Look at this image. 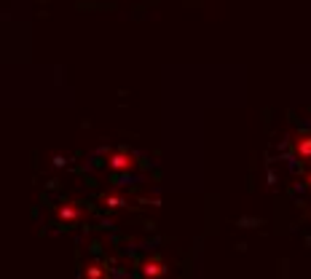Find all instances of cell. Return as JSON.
Here are the masks:
<instances>
[{
	"instance_id": "cell-2",
	"label": "cell",
	"mask_w": 311,
	"mask_h": 279,
	"mask_svg": "<svg viewBox=\"0 0 311 279\" xmlns=\"http://www.w3.org/2000/svg\"><path fill=\"white\" fill-rule=\"evenodd\" d=\"M143 274H145L148 279H158V276H164V274H166V268H164L161 260H145Z\"/></svg>"
},
{
	"instance_id": "cell-7",
	"label": "cell",
	"mask_w": 311,
	"mask_h": 279,
	"mask_svg": "<svg viewBox=\"0 0 311 279\" xmlns=\"http://www.w3.org/2000/svg\"><path fill=\"white\" fill-rule=\"evenodd\" d=\"M308 183H311V178H308Z\"/></svg>"
},
{
	"instance_id": "cell-6",
	"label": "cell",
	"mask_w": 311,
	"mask_h": 279,
	"mask_svg": "<svg viewBox=\"0 0 311 279\" xmlns=\"http://www.w3.org/2000/svg\"><path fill=\"white\" fill-rule=\"evenodd\" d=\"M105 201L110 204V207H121V204H124V199H121V196H113V193H110V196H105Z\"/></svg>"
},
{
	"instance_id": "cell-4",
	"label": "cell",
	"mask_w": 311,
	"mask_h": 279,
	"mask_svg": "<svg viewBox=\"0 0 311 279\" xmlns=\"http://www.w3.org/2000/svg\"><path fill=\"white\" fill-rule=\"evenodd\" d=\"M59 218L64 223H75L81 218V207H78V204H64V207L59 210Z\"/></svg>"
},
{
	"instance_id": "cell-3",
	"label": "cell",
	"mask_w": 311,
	"mask_h": 279,
	"mask_svg": "<svg viewBox=\"0 0 311 279\" xmlns=\"http://www.w3.org/2000/svg\"><path fill=\"white\" fill-rule=\"evenodd\" d=\"M295 153H298V159H311V134H300L298 137V143H295Z\"/></svg>"
},
{
	"instance_id": "cell-1",
	"label": "cell",
	"mask_w": 311,
	"mask_h": 279,
	"mask_svg": "<svg viewBox=\"0 0 311 279\" xmlns=\"http://www.w3.org/2000/svg\"><path fill=\"white\" fill-rule=\"evenodd\" d=\"M134 166V159L126 153V151H116V153H110V169H116V172H126Z\"/></svg>"
},
{
	"instance_id": "cell-5",
	"label": "cell",
	"mask_w": 311,
	"mask_h": 279,
	"mask_svg": "<svg viewBox=\"0 0 311 279\" xmlns=\"http://www.w3.org/2000/svg\"><path fill=\"white\" fill-rule=\"evenodd\" d=\"M102 276V268L97 266V263H91L89 268H86V279H99Z\"/></svg>"
}]
</instances>
